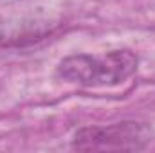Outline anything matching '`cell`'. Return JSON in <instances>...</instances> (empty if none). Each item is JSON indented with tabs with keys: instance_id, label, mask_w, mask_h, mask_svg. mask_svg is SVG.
Segmentation results:
<instances>
[{
	"instance_id": "obj_1",
	"label": "cell",
	"mask_w": 155,
	"mask_h": 153,
	"mask_svg": "<svg viewBox=\"0 0 155 153\" xmlns=\"http://www.w3.org/2000/svg\"><path fill=\"white\" fill-rule=\"evenodd\" d=\"M139 58L128 49H117L105 54H72L56 67V76L67 83L85 88L117 86L137 70Z\"/></svg>"
},
{
	"instance_id": "obj_2",
	"label": "cell",
	"mask_w": 155,
	"mask_h": 153,
	"mask_svg": "<svg viewBox=\"0 0 155 153\" xmlns=\"http://www.w3.org/2000/svg\"><path fill=\"white\" fill-rule=\"evenodd\" d=\"M150 142L148 130L135 121L108 126H87L74 133L72 148L79 151H137Z\"/></svg>"
}]
</instances>
